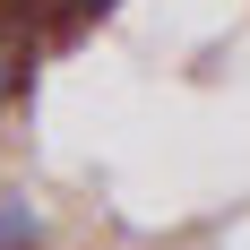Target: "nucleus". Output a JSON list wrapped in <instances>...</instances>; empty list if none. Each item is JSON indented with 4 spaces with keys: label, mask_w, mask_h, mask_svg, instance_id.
Listing matches in <instances>:
<instances>
[{
    "label": "nucleus",
    "mask_w": 250,
    "mask_h": 250,
    "mask_svg": "<svg viewBox=\"0 0 250 250\" xmlns=\"http://www.w3.org/2000/svg\"><path fill=\"white\" fill-rule=\"evenodd\" d=\"M0 43L43 52L52 43V0H0Z\"/></svg>",
    "instance_id": "nucleus-1"
},
{
    "label": "nucleus",
    "mask_w": 250,
    "mask_h": 250,
    "mask_svg": "<svg viewBox=\"0 0 250 250\" xmlns=\"http://www.w3.org/2000/svg\"><path fill=\"white\" fill-rule=\"evenodd\" d=\"M0 250H52L43 216H35V199H18V190H0Z\"/></svg>",
    "instance_id": "nucleus-2"
},
{
    "label": "nucleus",
    "mask_w": 250,
    "mask_h": 250,
    "mask_svg": "<svg viewBox=\"0 0 250 250\" xmlns=\"http://www.w3.org/2000/svg\"><path fill=\"white\" fill-rule=\"evenodd\" d=\"M35 61H43V52H18V43H0V112H9V104H18L26 86H35Z\"/></svg>",
    "instance_id": "nucleus-4"
},
{
    "label": "nucleus",
    "mask_w": 250,
    "mask_h": 250,
    "mask_svg": "<svg viewBox=\"0 0 250 250\" xmlns=\"http://www.w3.org/2000/svg\"><path fill=\"white\" fill-rule=\"evenodd\" d=\"M121 0H52V43H78L86 26H104Z\"/></svg>",
    "instance_id": "nucleus-3"
}]
</instances>
